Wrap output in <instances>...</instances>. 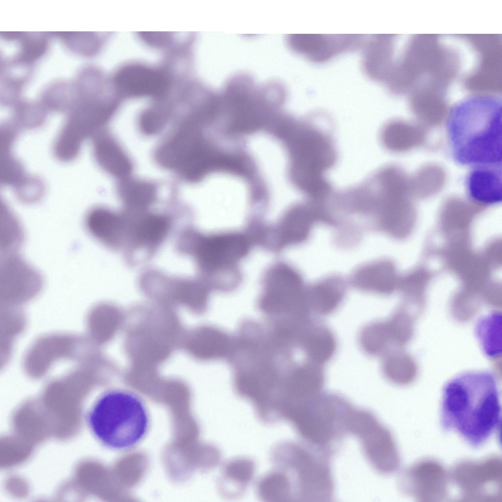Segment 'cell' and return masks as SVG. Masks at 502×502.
<instances>
[{
    "label": "cell",
    "instance_id": "cell-20",
    "mask_svg": "<svg viewBox=\"0 0 502 502\" xmlns=\"http://www.w3.org/2000/svg\"><path fill=\"white\" fill-rule=\"evenodd\" d=\"M501 313L493 311L482 317L475 327L476 337L485 355L491 359L501 356Z\"/></svg>",
    "mask_w": 502,
    "mask_h": 502
},
{
    "label": "cell",
    "instance_id": "cell-16",
    "mask_svg": "<svg viewBox=\"0 0 502 502\" xmlns=\"http://www.w3.org/2000/svg\"><path fill=\"white\" fill-rule=\"evenodd\" d=\"M325 381L323 366L310 361L293 371L288 379L287 387L297 400L296 410L306 407L322 393Z\"/></svg>",
    "mask_w": 502,
    "mask_h": 502
},
{
    "label": "cell",
    "instance_id": "cell-4",
    "mask_svg": "<svg viewBox=\"0 0 502 502\" xmlns=\"http://www.w3.org/2000/svg\"><path fill=\"white\" fill-rule=\"evenodd\" d=\"M178 239L179 251L193 260L199 277L211 290L228 291L240 285L243 274L239 264L253 246L245 232L205 233L189 228Z\"/></svg>",
    "mask_w": 502,
    "mask_h": 502
},
{
    "label": "cell",
    "instance_id": "cell-14",
    "mask_svg": "<svg viewBox=\"0 0 502 502\" xmlns=\"http://www.w3.org/2000/svg\"><path fill=\"white\" fill-rule=\"evenodd\" d=\"M346 292V282L339 275H328L308 284L307 296L310 311L321 316L332 313L342 303Z\"/></svg>",
    "mask_w": 502,
    "mask_h": 502
},
{
    "label": "cell",
    "instance_id": "cell-13",
    "mask_svg": "<svg viewBox=\"0 0 502 502\" xmlns=\"http://www.w3.org/2000/svg\"><path fill=\"white\" fill-rule=\"evenodd\" d=\"M0 285L4 292H34L43 285L41 275L15 253L4 254L1 260Z\"/></svg>",
    "mask_w": 502,
    "mask_h": 502
},
{
    "label": "cell",
    "instance_id": "cell-5",
    "mask_svg": "<svg viewBox=\"0 0 502 502\" xmlns=\"http://www.w3.org/2000/svg\"><path fill=\"white\" fill-rule=\"evenodd\" d=\"M86 421L100 443L118 451L137 445L147 435L150 424L149 413L143 399L123 390L102 394L88 410Z\"/></svg>",
    "mask_w": 502,
    "mask_h": 502
},
{
    "label": "cell",
    "instance_id": "cell-11",
    "mask_svg": "<svg viewBox=\"0 0 502 502\" xmlns=\"http://www.w3.org/2000/svg\"><path fill=\"white\" fill-rule=\"evenodd\" d=\"M406 487L419 502H441L448 495V477L438 462L424 460L416 463L406 473Z\"/></svg>",
    "mask_w": 502,
    "mask_h": 502
},
{
    "label": "cell",
    "instance_id": "cell-24",
    "mask_svg": "<svg viewBox=\"0 0 502 502\" xmlns=\"http://www.w3.org/2000/svg\"><path fill=\"white\" fill-rule=\"evenodd\" d=\"M0 247L4 254L13 253L20 247L23 231L18 219L9 211H4L1 217Z\"/></svg>",
    "mask_w": 502,
    "mask_h": 502
},
{
    "label": "cell",
    "instance_id": "cell-15",
    "mask_svg": "<svg viewBox=\"0 0 502 502\" xmlns=\"http://www.w3.org/2000/svg\"><path fill=\"white\" fill-rule=\"evenodd\" d=\"M502 167L471 169L466 178L467 193L474 203L491 206L502 202Z\"/></svg>",
    "mask_w": 502,
    "mask_h": 502
},
{
    "label": "cell",
    "instance_id": "cell-6",
    "mask_svg": "<svg viewBox=\"0 0 502 502\" xmlns=\"http://www.w3.org/2000/svg\"><path fill=\"white\" fill-rule=\"evenodd\" d=\"M334 226L335 220L327 201L307 199L290 205L273 222L264 225V249L279 253L287 247L305 243L314 226Z\"/></svg>",
    "mask_w": 502,
    "mask_h": 502
},
{
    "label": "cell",
    "instance_id": "cell-12",
    "mask_svg": "<svg viewBox=\"0 0 502 502\" xmlns=\"http://www.w3.org/2000/svg\"><path fill=\"white\" fill-rule=\"evenodd\" d=\"M129 213L104 208L90 210L84 218L89 234L99 242L113 250L124 249L128 235Z\"/></svg>",
    "mask_w": 502,
    "mask_h": 502
},
{
    "label": "cell",
    "instance_id": "cell-25",
    "mask_svg": "<svg viewBox=\"0 0 502 502\" xmlns=\"http://www.w3.org/2000/svg\"><path fill=\"white\" fill-rule=\"evenodd\" d=\"M105 147V159L110 171L115 175L124 177L131 168L130 162L123 151L113 142H108Z\"/></svg>",
    "mask_w": 502,
    "mask_h": 502
},
{
    "label": "cell",
    "instance_id": "cell-2",
    "mask_svg": "<svg viewBox=\"0 0 502 502\" xmlns=\"http://www.w3.org/2000/svg\"><path fill=\"white\" fill-rule=\"evenodd\" d=\"M452 159L471 169L502 167V101L474 96L455 104L446 122Z\"/></svg>",
    "mask_w": 502,
    "mask_h": 502
},
{
    "label": "cell",
    "instance_id": "cell-19",
    "mask_svg": "<svg viewBox=\"0 0 502 502\" xmlns=\"http://www.w3.org/2000/svg\"><path fill=\"white\" fill-rule=\"evenodd\" d=\"M302 344L309 361L322 366L333 357L337 348L330 329L315 320H310L304 329Z\"/></svg>",
    "mask_w": 502,
    "mask_h": 502
},
{
    "label": "cell",
    "instance_id": "cell-21",
    "mask_svg": "<svg viewBox=\"0 0 502 502\" xmlns=\"http://www.w3.org/2000/svg\"><path fill=\"white\" fill-rule=\"evenodd\" d=\"M390 331L386 322L376 320L364 325L358 340L362 351L371 356H380L387 343Z\"/></svg>",
    "mask_w": 502,
    "mask_h": 502
},
{
    "label": "cell",
    "instance_id": "cell-10",
    "mask_svg": "<svg viewBox=\"0 0 502 502\" xmlns=\"http://www.w3.org/2000/svg\"><path fill=\"white\" fill-rule=\"evenodd\" d=\"M126 242L127 253L153 254L167 239L172 228V220L168 215L144 211L131 213Z\"/></svg>",
    "mask_w": 502,
    "mask_h": 502
},
{
    "label": "cell",
    "instance_id": "cell-26",
    "mask_svg": "<svg viewBox=\"0 0 502 502\" xmlns=\"http://www.w3.org/2000/svg\"><path fill=\"white\" fill-rule=\"evenodd\" d=\"M143 37L148 41L152 43L163 42L167 36L162 32H146L143 33Z\"/></svg>",
    "mask_w": 502,
    "mask_h": 502
},
{
    "label": "cell",
    "instance_id": "cell-22",
    "mask_svg": "<svg viewBox=\"0 0 502 502\" xmlns=\"http://www.w3.org/2000/svg\"><path fill=\"white\" fill-rule=\"evenodd\" d=\"M127 183L123 186L121 194L122 200L127 209L126 211L131 213L146 211L154 200V187L146 183Z\"/></svg>",
    "mask_w": 502,
    "mask_h": 502
},
{
    "label": "cell",
    "instance_id": "cell-23",
    "mask_svg": "<svg viewBox=\"0 0 502 502\" xmlns=\"http://www.w3.org/2000/svg\"><path fill=\"white\" fill-rule=\"evenodd\" d=\"M229 349L227 336L216 329H209L203 332L197 344L199 354L207 358H219L226 355Z\"/></svg>",
    "mask_w": 502,
    "mask_h": 502
},
{
    "label": "cell",
    "instance_id": "cell-1",
    "mask_svg": "<svg viewBox=\"0 0 502 502\" xmlns=\"http://www.w3.org/2000/svg\"><path fill=\"white\" fill-rule=\"evenodd\" d=\"M442 422L473 447L484 443L500 424L501 404L498 379L486 370L456 374L442 392Z\"/></svg>",
    "mask_w": 502,
    "mask_h": 502
},
{
    "label": "cell",
    "instance_id": "cell-3",
    "mask_svg": "<svg viewBox=\"0 0 502 502\" xmlns=\"http://www.w3.org/2000/svg\"><path fill=\"white\" fill-rule=\"evenodd\" d=\"M312 118H289L276 136L289 159V179L307 199L325 200L333 193L325 173L337 160V153L328 129Z\"/></svg>",
    "mask_w": 502,
    "mask_h": 502
},
{
    "label": "cell",
    "instance_id": "cell-9",
    "mask_svg": "<svg viewBox=\"0 0 502 502\" xmlns=\"http://www.w3.org/2000/svg\"><path fill=\"white\" fill-rule=\"evenodd\" d=\"M498 457L480 462L464 461L453 469L452 478L463 502H501L502 464Z\"/></svg>",
    "mask_w": 502,
    "mask_h": 502
},
{
    "label": "cell",
    "instance_id": "cell-7",
    "mask_svg": "<svg viewBox=\"0 0 502 502\" xmlns=\"http://www.w3.org/2000/svg\"><path fill=\"white\" fill-rule=\"evenodd\" d=\"M260 285L259 305L263 311L276 314L296 312L301 315L310 312L308 284L300 271L290 263L278 260L270 264L263 273Z\"/></svg>",
    "mask_w": 502,
    "mask_h": 502
},
{
    "label": "cell",
    "instance_id": "cell-18",
    "mask_svg": "<svg viewBox=\"0 0 502 502\" xmlns=\"http://www.w3.org/2000/svg\"><path fill=\"white\" fill-rule=\"evenodd\" d=\"M349 283L359 291L386 294L391 288L389 264L380 258L361 264L351 272Z\"/></svg>",
    "mask_w": 502,
    "mask_h": 502
},
{
    "label": "cell",
    "instance_id": "cell-8",
    "mask_svg": "<svg viewBox=\"0 0 502 502\" xmlns=\"http://www.w3.org/2000/svg\"><path fill=\"white\" fill-rule=\"evenodd\" d=\"M346 430L357 437L366 458L377 471L387 474L399 468L400 456L391 433L370 412L352 407Z\"/></svg>",
    "mask_w": 502,
    "mask_h": 502
},
{
    "label": "cell",
    "instance_id": "cell-17",
    "mask_svg": "<svg viewBox=\"0 0 502 502\" xmlns=\"http://www.w3.org/2000/svg\"><path fill=\"white\" fill-rule=\"evenodd\" d=\"M116 81L123 92L134 96H158L163 93L167 86L166 79L161 74L138 65L121 70Z\"/></svg>",
    "mask_w": 502,
    "mask_h": 502
}]
</instances>
